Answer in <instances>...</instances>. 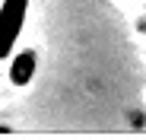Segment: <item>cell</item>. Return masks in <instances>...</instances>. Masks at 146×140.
<instances>
[{"label":"cell","instance_id":"2","mask_svg":"<svg viewBox=\"0 0 146 140\" xmlns=\"http://www.w3.org/2000/svg\"><path fill=\"white\" fill-rule=\"evenodd\" d=\"M32 77H35V51H19L10 67V80L16 86H26V83H32Z\"/></svg>","mask_w":146,"mask_h":140},{"label":"cell","instance_id":"1","mask_svg":"<svg viewBox=\"0 0 146 140\" xmlns=\"http://www.w3.org/2000/svg\"><path fill=\"white\" fill-rule=\"evenodd\" d=\"M29 13V0H3L0 7V57L13 51V45L22 32V22Z\"/></svg>","mask_w":146,"mask_h":140}]
</instances>
